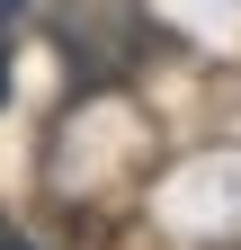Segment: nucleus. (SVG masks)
Here are the masks:
<instances>
[{"mask_svg":"<svg viewBox=\"0 0 241 250\" xmlns=\"http://www.w3.org/2000/svg\"><path fill=\"white\" fill-rule=\"evenodd\" d=\"M54 45L72 54V72H80V81L116 89V81L143 62L152 27L134 18V0H63V9H54Z\"/></svg>","mask_w":241,"mask_h":250,"instance_id":"1","label":"nucleus"},{"mask_svg":"<svg viewBox=\"0 0 241 250\" xmlns=\"http://www.w3.org/2000/svg\"><path fill=\"white\" fill-rule=\"evenodd\" d=\"M0 99H9V27H0Z\"/></svg>","mask_w":241,"mask_h":250,"instance_id":"2","label":"nucleus"},{"mask_svg":"<svg viewBox=\"0 0 241 250\" xmlns=\"http://www.w3.org/2000/svg\"><path fill=\"white\" fill-rule=\"evenodd\" d=\"M0 250H36V241H27V232H9V224H0Z\"/></svg>","mask_w":241,"mask_h":250,"instance_id":"3","label":"nucleus"},{"mask_svg":"<svg viewBox=\"0 0 241 250\" xmlns=\"http://www.w3.org/2000/svg\"><path fill=\"white\" fill-rule=\"evenodd\" d=\"M9 18H18V0H0V27H9Z\"/></svg>","mask_w":241,"mask_h":250,"instance_id":"4","label":"nucleus"},{"mask_svg":"<svg viewBox=\"0 0 241 250\" xmlns=\"http://www.w3.org/2000/svg\"><path fill=\"white\" fill-rule=\"evenodd\" d=\"M215 250H241V241H215Z\"/></svg>","mask_w":241,"mask_h":250,"instance_id":"5","label":"nucleus"}]
</instances>
